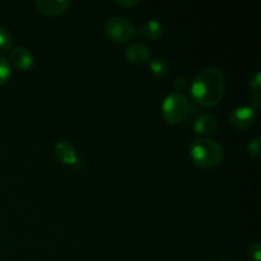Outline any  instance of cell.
<instances>
[{
	"mask_svg": "<svg viewBox=\"0 0 261 261\" xmlns=\"http://www.w3.org/2000/svg\"><path fill=\"white\" fill-rule=\"evenodd\" d=\"M173 87H175V92L177 93H182L184 89L188 88V79L185 76H177L173 81Z\"/></svg>",
	"mask_w": 261,
	"mask_h": 261,
	"instance_id": "cell-17",
	"label": "cell"
},
{
	"mask_svg": "<svg viewBox=\"0 0 261 261\" xmlns=\"http://www.w3.org/2000/svg\"><path fill=\"white\" fill-rule=\"evenodd\" d=\"M117 5H121V7H134L138 4V0H116Z\"/></svg>",
	"mask_w": 261,
	"mask_h": 261,
	"instance_id": "cell-20",
	"label": "cell"
},
{
	"mask_svg": "<svg viewBox=\"0 0 261 261\" xmlns=\"http://www.w3.org/2000/svg\"><path fill=\"white\" fill-rule=\"evenodd\" d=\"M10 63L18 70L25 71L33 66L35 58L28 48L15 47L10 53Z\"/></svg>",
	"mask_w": 261,
	"mask_h": 261,
	"instance_id": "cell-7",
	"label": "cell"
},
{
	"mask_svg": "<svg viewBox=\"0 0 261 261\" xmlns=\"http://www.w3.org/2000/svg\"><path fill=\"white\" fill-rule=\"evenodd\" d=\"M71 3L69 0H37L36 7L42 14L47 17H55L65 12Z\"/></svg>",
	"mask_w": 261,
	"mask_h": 261,
	"instance_id": "cell-10",
	"label": "cell"
},
{
	"mask_svg": "<svg viewBox=\"0 0 261 261\" xmlns=\"http://www.w3.org/2000/svg\"><path fill=\"white\" fill-rule=\"evenodd\" d=\"M260 143H261V138L256 137L254 138L252 140H250L249 144H247L246 150L251 157H260Z\"/></svg>",
	"mask_w": 261,
	"mask_h": 261,
	"instance_id": "cell-15",
	"label": "cell"
},
{
	"mask_svg": "<svg viewBox=\"0 0 261 261\" xmlns=\"http://www.w3.org/2000/svg\"><path fill=\"white\" fill-rule=\"evenodd\" d=\"M250 87L254 91V93H260L261 88V78H260V71H256L254 75L250 79Z\"/></svg>",
	"mask_w": 261,
	"mask_h": 261,
	"instance_id": "cell-18",
	"label": "cell"
},
{
	"mask_svg": "<svg viewBox=\"0 0 261 261\" xmlns=\"http://www.w3.org/2000/svg\"><path fill=\"white\" fill-rule=\"evenodd\" d=\"M228 120L236 129L249 130L256 122L257 111H255L251 106H239L232 110L228 115Z\"/></svg>",
	"mask_w": 261,
	"mask_h": 261,
	"instance_id": "cell-5",
	"label": "cell"
},
{
	"mask_svg": "<svg viewBox=\"0 0 261 261\" xmlns=\"http://www.w3.org/2000/svg\"><path fill=\"white\" fill-rule=\"evenodd\" d=\"M190 110V102L184 93L167 94L162 102V115L167 124L177 125L186 119Z\"/></svg>",
	"mask_w": 261,
	"mask_h": 261,
	"instance_id": "cell-3",
	"label": "cell"
},
{
	"mask_svg": "<svg viewBox=\"0 0 261 261\" xmlns=\"http://www.w3.org/2000/svg\"><path fill=\"white\" fill-rule=\"evenodd\" d=\"M190 157L196 166L203 168L217 167L224 160V149L211 138L199 137L190 145Z\"/></svg>",
	"mask_w": 261,
	"mask_h": 261,
	"instance_id": "cell-2",
	"label": "cell"
},
{
	"mask_svg": "<svg viewBox=\"0 0 261 261\" xmlns=\"http://www.w3.org/2000/svg\"><path fill=\"white\" fill-rule=\"evenodd\" d=\"M250 106L252 107V109L255 110V111H257V110L261 107V96L260 93H255L254 96L251 97V105Z\"/></svg>",
	"mask_w": 261,
	"mask_h": 261,
	"instance_id": "cell-19",
	"label": "cell"
},
{
	"mask_svg": "<svg viewBox=\"0 0 261 261\" xmlns=\"http://www.w3.org/2000/svg\"><path fill=\"white\" fill-rule=\"evenodd\" d=\"M149 69L154 75L165 76L167 75L168 71H170V65H168L167 61H166L165 59L155 58L149 63Z\"/></svg>",
	"mask_w": 261,
	"mask_h": 261,
	"instance_id": "cell-12",
	"label": "cell"
},
{
	"mask_svg": "<svg viewBox=\"0 0 261 261\" xmlns=\"http://www.w3.org/2000/svg\"><path fill=\"white\" fill-rule=\"evenodd\" d=\"M10 76V64L7 59L0 56V87L4 86Z\"/></svg>",
	"mask_w": 261,
	"mask_h": 261,
	"instance_id": "cell-14",
	"label": "cell"
},
{
	"mask_svg": "<svg viewBox=\"0 0 261 261\" xmlns=\"http://www.w3.org/2000/svg\"><path fill=\"white\" fill-rule=\"evenodd\" d=\"M226 92V76L217 66L201 70L190 86L194 102L203 107H214L221 103Z\"/></svg>",
	"mask_w": 261,
	"mask_h": 261,
	"instance_id": "cell-1",
	"label": "cell"
},
{
	"mask_svg": "<svg viewBox=\"0 0 261 261\" xmlns=\"http://www.w3.org/2000/svg\"><path fill=\"white\" fill-rule=\"evenodd\" d=\"M139 32L142 35V37H144L145 40L149 41H155L162 36L163 33V24L155 18L152 19H148L140 25Z\"/></svg>",
	"mask_w": 261,
	"mask_h": 261,
	"instance_id": "cell-11",
	"label": "cell"
},
{
	"mask_svg": "<svg viewBox=\"0 0 261 261\" xmlns=\"http://www.w3.org/2000/svg\"><path fill=\"white\" fill-rule=\"evenodd\" d=\"M249 256L254 261H261V245L260 242H254L249 247Z\"/></svg>",
	"mask_w": 261,
	"mask_h": 261,
	"instance_id": "cell-16",
	"label": "cell"
},
{
	"mask_svg": "<svg viewBox=\"0 0 261 261\" xmlns=\"http://www.w3.org/2000/svg\"><path fill=\"white\" fill-rule=\"evenodd\" d=\"M55 154L64 165H68L70 167L78 168L81 165V158L75 148L71 145V143L66 140H59L55 144Z\"/></svg>",
	"mask_w": 261,
	"mask_h": 261,
	"instance_id": "cell-6",
	"label": "cell"
},
{
	"mask_svg": "<svg viewBox=\"0 0 261 261\" xmlns=\"http://www.w3.org/2000/svg\"><path fill=\"white\" fill-rule=\"evenodd\" d=\"M218 125V120L213 114H201L194 121V132L198 135L208 138V135L213 134Z\"/></svg>",
	"mask_w": 261,
	"mask_h": 261,
	"instance_id": "cell-9",
	"label": "cell"
},
{
	"mask_svg": "<svg viewBox=\"0 0 261 261\" xmlns=\"http://www.w3.org/2000/svg\"><path fill=\"white\" fill-rule=\"evenodd\" d=\"M125 56L133 64H145L147 61H149L152 53L145 43L133 42L127 46Z\"/></svg>",
	"mask_w": 261,
	"mask_h": 261,
	"instance_id": "cell-8",
	"label": "cell"
},
{
	"mask_svg": "<svg viewBox=\"0 0 261 261\" xmlns=\"http://www.w3.org/2000/svg\"><path fill=\"white\" fill-rule=\"evenodd\" d=\"M12 46V36L8 32L7 28L0 25V54L8 51Z\"/></svg>",
	"mask_w": 261,
	"mask_h": 261,
	"instance_id": "cell-13",
	"label": "cell"
},
{
	"mask_svg": "<svg viewBox=\"0 0 261 261\" xmlns=\"http://www.w3.org/2000/svg\"><path fill=\"white\" fill-rule=\"evenodd\" d=\"M107 38L115 43H125L132 40L137 33L134 22L127 17H114L105 24Z\"/></svg>",
	"mask_w": 261,
	"mask_h": 261,
	"instance_id": "cell-4",
	"label": "cell"
}]
</instances>
